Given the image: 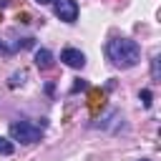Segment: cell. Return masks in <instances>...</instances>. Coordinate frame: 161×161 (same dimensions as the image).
Here are the masks:
<instances>
[{
    "mask_svg": "<svg viewBox=\"0 0 161 161\" xmlns=\"http://www.w3.org/2000/svg\"><path fill=\"white\" fill-rule=\"evenodd\" d=\"M13 151H15V146H13V141H8L5 136H0V153H3V156H10Z\"/></svg>",
    "mask_w": 161,
    "mask_h": 161,
    "instance_id": "cell-7",
    "label": "cell"
},
{
    "mask_svg": "<svg viewBox=\"0 0 161 161\" xmlns=\"http://www.w3.org/2000/svg\"><path fill=\"white\" fill-rule=\"evenodd\" d=\"M35 65H38L40 70H48V68H53V53H50V50H45V48L35 50Z\"/></svg>",
    "mask_w": 161,
    "mask_h": 161,
    "instance_id": "cell-5",
    "label": "cell"
},
{
    "mask_svg": "<svg viewBox=\"0 0 161 161\" xmlns=\"http://www.w3.org/2000/svg\"><path fill=\"white\" fill-rule=\"evenodd\" d=\"M141 161H148V158H141Z\"/></svg>",
    "mask_w": 161,
    "mask_h": 161,
    "instance_id": "cell-13",
    "label": "cell"
},
{
    "mask_svg": "<svg viewBox=\"0 0 161 161\" xmlns=\"http://www.w3.org/2000/svg\"><path fill=\"white\" fill-rule=\"evenodd\" d=\"M38 5H48V3H53V0H35Z\"/></svg>",
    "mask_w": 161,
    "mask_h": 161,
    "instance_id": "cell-12",
    "label": "cell"
},
{
    "mask_svg": "<svg viewBox=\"0 0 161 161\" xmlns=\"http://www.w3.org/2000/svg\"><path fill=\"white\" fill-rule=\"evenodd\" d=\"M5 5H8V0H0V10H3ZM0 20H3V13H0Z\"/></svg>",
    "mask_w": 161,
    "mask_h": 161,
    "instance_id": "cell-11",
    "label": "cell"
},
{
    "mask_svg": "<svg viewBox=\"0 0 161 161\" xmlns=\"http://www.w3.org/2000/svg\"><path fill=\"white\" fill-rule=\"evenodd\" d=\"M53 10L63 23H75L78 20V3L75 0H53Z\"/></svg>",
    "mask_w": 161,
    "mask_h": 161,
    "instance_id": "cell-3",
    "label": "cell"
},
{
    "mask_svg": "<svg viewBox=\"0 0 161 161\" xmlns=\"http://www.w3.org/2000/svg\"><path fill=\"white\" fill-rule=\"evenodd\" d=\"M106 55L118 68H133L141 60V48L131 38H113L106 43Z\"/></svg>",
    "mask_w": 161,
    "mask_h": 161,
    "instance_id": "cell-1",
    "label": "cell"
},
{
    "mask_svg": "<svg viewBox=\"0 0 161 161\" xmlns=\"http://www.w3.org/2000/svg\"><path fill=\"white\" fill-rule=\"evenodd\" d=\"M141 101H143V106H146V108H151V91H148V88H143V91H141Z\"/></svg>",
    "mask_w": 161,
    "mask_h": 161,
    "instance_id": "cell-9",
    "label": "cell"
},
{
    "mask_svg": "<svg viewBox=\"0 0 161 161\" xmlns=\"http://www.w3.org/2000/svg\"><path fill=\"white\" fill-rule=\"evenodd\" d=\"M25 78H28V73H25V70H18V73L10 75V83H8V86H10V88H18V86H23Z\"/></svg>",
    "mask_w": 161,
    "mask_h": 161,
    "instance_id": "cell-6",
    "label": "cell"
},
{
    "mask_svg": "<svg viewBox=\"0 0 161 161\" xmlns=\"http://www.w3.org/2000/svg\"><path fill=\"white\" fill-rule=\"evenodd\" d=\"M151 75L158 80V55H153V58H151Z\"/></svg>",
    "mask_w": 161,
    "mask_h": 161,
    "instance_id": "cell-8",
    "label": "cell"
},
{
    "mask_svg": "<svg viewBox=\"0 0 161 161\" xmlns=\"http://www.w3.org/2000/svg\"><path fill=\"white\" fill-rule=\"evenodd\" d=\"M60 60H63L65 65H70V68H83V65H86V55H83L80 50H75V48H65V50L60 53Z\"/></svg>",
    "mask_w": 161,
    "mask_h": 161,
    "instance_id": "cell-4",
    "label": "cell"
},
{
    "mask_svg": "<svg viewBox=\"0 0 161 161\" xmlns=\"http://www.w3.org/2000/svg\"><path fill=\"white\" fill-rule=\"evenodd\" d=\"M43 136V126L33 123V121H15L10 123V138L20 141V143H35Z\"/></svg>",
    "mask_w": 161,
    "mask_h": 161,
    "instance_id": "cell-2",
    "label": "cell"
},
{
    "mask_svg": "<svg viewBox=\"0 0 161 161\" xmlns=\"http://www.w3.org/2000/svg\"><path fill=\"white\" fill-rule=\"evenodd\" d=\"M10 53H15V48H13V45H5V43L0 40V55H10Z\"/></svg>",
    "mask_w": 161,
    "mask_h": 161,
    "instance_id": "cell-10",
    "label": "cell"
}]
</instances>
